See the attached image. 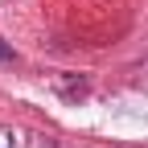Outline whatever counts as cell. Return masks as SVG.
<instances>
[{"instance_id": "6da1fadb", "label": "cell", "mask_w": 148, "mask_h": 148, "mask_svg": "<svg viewBox=\"0 0 148 148\" xmlns=\"http://www.w3.org/2000/svg\"><path fill=\"white\" fill-rule=\"evenodd\" d=\"M0 58H12V53H8V49H4V45H0Z\"/></svg>"}]
</instances>
